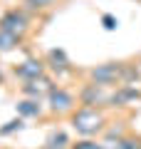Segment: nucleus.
<instances>
[{
  "mask_svg": "<svg viewBox=\"0 0 141 149\" xmlns=\"http://www.w3.org/2000/svg\"><path fill=\"white\" fill-rule=\"evenodd\" d=\"M69 122H72L74 132L82 134V137H97L99 132L106 129L104 112L97 109V107H87V104H79L77 109L69 114Z\"/></svg>",
  "mask_w": 141,
  "mask_h": 149,
  "instance_id": "f257e3e1",
  "label": "nucleus"
},
{
  "mask_svg": "<svg viewBox=\"0 0 141 149\" xmlns=\"http://www.w3.org/2000/svg\"><path fill=\"white\" fill-rule=\"evenodd\" d=\"M20 127H22V122H20V119H15V122H10V127H3V129H0V134H10L12 129H20Z\"/></svg>",
  "mask_w": 141,
  "mask_h": 149,
  "instance_id": "4468645a",
  "label": "nucleus"
},
{
  "mask_svg": "<svg viewBox=\"0 0 141 149\" xmlns=\"http://www.w3.org/2000/svg\"><path fill=\"white\" fill-rule=\"evenodd\" d=\"M20 40H22V37L12 35V32H8V30H0V52H10V50H15L17 45H20Z\"/></svg>",
  "mask_w": 141,
  "mask_h": 149,
  "instance_id": "1a4fd4ad",
  "label": "nucleus"
},
{
  "mask_svg": "<svg viewBox=\"0 0 141 149\" xmlns=\"http://www.w3.org/2000/svg\"><path fill=\"white\" fill-rule=\"evenodd\" d=\"M52 82L47 80L45 74L42 77H35V80H27L25 85H22V95H27V97H32V100H42L45 95H50V90H52Z\"/></svg>",
  "mask_w": 141,
  "mask_h": 149,
  "instance_id": "0eeeda50",
  "label": "nucleus"
},
{
  "mask_svg": "<svg viewBox=\"0 0 141 149\" xmlns=\"http://www.w3.org/2000/svg\"><path fill=\"white\" fill-rule=\"evenodd\" d=\"M102 22H104V27L106 30H114L119 22H116V17H111V15H102Z\"/></svg>",
  "mask_w": 141,
  "mask_h": 149,
  "instance_id": "ddd939ff",
  "label": "nucleus"
},
{
  "mask_svg": "<svg viewBox=\"0 0 141 149\" xmlns=\"http://www.w3.org/2000/svg\"><path fill=\"white\" fill-rule=\"evenodd\" d=\"M89 80L99 87H109V85H116V82L124 80V65H116V62H106V65H99L89 72Z\"/></svg>",
  "mask_w": 141,
  "mask_h": 149,
  "instance_id": "f03ea898",
  "label": "nucleus"
},
{
  "mask_svg": "<svg viewBox=\"0 0 141 149\" xmlns=\"http://www.w3.org/2000/svg\"><path fill=\"white\" fill-rule=\"evenodd\" d=\"M0 82H3V74H0Z\"/></svg>",
  "mask_w": 141,
  "mask_h": 149,
  "instance_id": "2eb2a0df",
  "label": "nucleus"
},
{
  "mask_svg": "<svg viewBox=\"0 0 141 149\" xmlns=\"http://www.w3.org/2000/svg\"><path fill=\"white\" fill-rule=\"evenodd\" d=\"M47 102H50L52 114H72L74 107H77V97L72 92H67L64 87H52L47 95Z\"/></svg>",
  "mask_w": 141,
  "mask_h": 149,
  "instance_id": "7ed1b4c3",
  "label": "nucleus"
},
{
  "mask_svg": "<svg viewBox=\"0 0 141 149\" xmlns=\"http://www.w3.org/2000/svg\"><path fill=\"white\" fill-rule=\"evenodd\" d=\"M72 149H109L106 144H99V142H94L92 137H84L82 142H74Z\"/></svg>",
  "mask_w": 141,
  "mask_h": 149,
  "instance_id": "9b49d317",
  "label": "nucleus"
},
{
  "mask_svg": "<svg viewBox=\"0 0 141 149\" xmlns=\"http://www.w3.org/2000/svg\"><path fill=\"white\" fill-rule=\"evenodd\" d=\"M45 62L42 60H37V57H30V60H25V62H20L15 67V74L20 77L22 82H27V80H35V77H42L45 74Z\"/></svg>",
  "mask_w": 141,
  "mask_h": 149,
  "instance_id": "423d86ee",
  "label": "nucleus"
},
{
  "mask_svg": "<svg viewBox=\"0 0 141 149\" xmlns=\"http://www.w3.org/2000/svg\"><path fill=\"white\" fill-rule=\"evenodd\" d=\"M0 30H8L17 37H25L27 30H30V20H27V15L22 10L10 8V10H5L0 15Z\"/></svg>",
  "mask_w": 141,
  "mask_h": 149,
  "instance_id": "20e7f679",
  "label": "nucleus"
},
{
  "mask_svg": "<svg viewBox=\"0 0 141 149\" xmlns=\"http://www.w3.org/2000/svg\"><path fill=\"white\" fill-rule=\"evenodd\" d=\"M17 112H20L22 117H40L42 114V107H40V100H22L17 104Z\"/></svg>",
  "mask_w": 141,
  "mask_h": 149,
  "instance_id": "6e6552de",
  "label": "nucleus"
},
{
  "mask_svg": "<svg viewBox=\"0 0 141 149\" xmlns=\"http://www.w3.org/2000/svg\"><path fill=\"white\" fill-rule=\"evenodd\" d=\"M109 149H141V137H119Z\"/></svg>",
  "mask_w": 141,
  "mask_h": 149,
  "instance_id": "9d476101",
  "label": "nucleus"
},
{
  "mask_svg": "<svg viewBox=\"0 0 141 149\" xmlns=\"http://www.w3.org/2000/svg\"><path fill=\"white\" fill-rule=\"evenodd\" d=\"M77 100H79V104H87V107H99V104H104V102L109 100V97L104 95V90H102L99 85L89 82V85H84L82 90H79Z\"/></svg>",
  "mask_w": 141,
  "mask_h": 149,
  "instance_id": "39448f33",
  "label": "nucleus"
},
{
  "mask_svg": "<svg viewBox=\"0 0 141 149\" xmlns=\"http://www.w3.org/2000/svg\"><path fill=\"white\" fill-rule=\"evenodd\" d=\"M55 0H25V5L32 8V10H40V8H47V5H52Z\"/></svg>",
  "mask_w": 141,
  "mask_h": 149,
  "instance_id": "f8f14e48",
  "label": "nucleus"
}]
</instances>
